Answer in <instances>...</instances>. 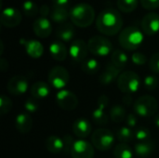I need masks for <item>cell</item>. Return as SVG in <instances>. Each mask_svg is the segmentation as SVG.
<instances>
[{
    "mask_svg": "<svg viewBox=\"0 0 159 158\" xmlns=\"http://www.w3.org/2000/svg\"><path fill=\"white\" fill-rule=\"evenodd\" d=\"M96 27L98 31L104 35H116L123 27L122 15L116 8H105L100 12L97 17Z\"/></svg>",
    "mask_w": 159,
    "mask_h": 158,
    "instance_id": "cell-1",
    "label": "cell"
},
{
    "mask_svg": "<svg viewBox=\"0 0 159 158\" xmlns=\"http://www.w3.org/2000/svg\"><path fill=\"white\" fill-rule=\"evenodd\" d=\"M70 20L72 23L80 28H87L95 20V10L88 3H79L70 10Z\"/></svg>",
    "mask_w": 159,
    "mask_h": 158,
    "instance_id": "cell-2",
    "label": "cell"
},
{
    "mask_svg": "<svg viewBox=\"0 0 159 158\" xmlns=\"http://www.w3.org/2000/svg\"><path fill=\"white\" fill-rule=\"evenodd\" d=\"M143 41V34L136 26H128L123 29L118 37L119 45L129 51L137 49Z\"/></svg>",
    "mask_w": 159,
    "mask_h": 158,
    "instance_id": "cell-3",
    "label": "cell"
},
{
    "mask_svg": "<svg viewBox=\"0 0 159 158\" xmlns=\"http://www.w3.org/2000/svg\"><path fill=\"white\" fill-rule=\"evenodd\" d=\"M158 109L157 101L150 95H143L138 98L133 104L134 113L143 117H151L155 115Z\"/></svg>",
    "mask_w": 159,
    "mask_h": 158,
    "instance_id": "cell-4",
    "label": "cell"
},
{
    "mask_svg": "<svg viewBox=\"0 0 159 158\" xmlns=\"http://www.w3.org/2000/svg\"><path fill=\"white\" fill-rule=\"evenodd\" d=\"M117 87L125 94L134 93L141 87V78L133 71H125L117 78Z\"/></svg>",
    "mask_w": 159,
    "mask_h": 158,
    "instance_id": "cell-5",
    "label": "cell"
},
{
    "mask_svg": "<svg viewBox=\"0 0 159 158\" xmlns=\"http://www.w3.org/2000/svg\"><path fill=\"white\" fill-rule=\"evenodd\" d=\"M91 142L94 148L99 151H108L115 142V136L107 129H98L91 135Z\"/></svg>",
    "mask_w": 159,
    "mask_h": 158,
    "instance_id": "cell-6",
    "label": "cell"
},
{
    "mask_svg": "<svg viewBox=\"0 0 159 158\" xmlns=\"http://www.w3.org/2000/svg\"><path fill=\"white\" fill-rule=\"evenodd\" d=\"M89 51L95 56L104 57L109 55L113 50L112 42L102 35H94L88 41Z\"/></svg>",
    "mask_w": 159,
    "mask_h": 158,
    "instance_id": "cell-7",
    "label": "cell"
},
{
    "mask_svg": "<svg viewBox=\"0 0 159 158\" xmlns=\"http://www.w3.org/2000/svg\"><path fill=\"white\" fill-rule=\"evenodd\" d=\"M48 80L54 88L61 90L69 83V72L62 66H54L48 73Z\"/></svg>",
    "mask_w": 159,
    "mask_h": 158,
    "instance_id": "cell-8",
    "label": "cell"
},
{
    "mask_svg": "<svg viewBox=\"0 0 159 158\" xmlns=\"http://www.w3.org/2000/svg\"><path fill=\"white\" fill-rule=\"evenodd\" d=\"M56 102L60 108L65 111H73L78 105V99L75 93L67 89L59 90L56 94Z\"/></svg>",
    "mask_w": 159,
    "mask_h": 158,
    "instance_id": "cell-9",
    "label": "cell"
},
{
    "mask_svg": "<svg viewBox=\"0 0 159 158\" xmlns=\"http://www.w3.org/2000/svg\"><path fill=\"white\" fill-rule=\"evenodd\" d=\"M94 146L85 140H77L73 146L71 156L72 158H93Z\"/></svg>",
    "mask_w": 159,
    "mask_h": 158,
    "instance_id": "cell-10",
    "label": "cell"
},
{
    "mask_svg": "<svg viewBox=\"0 0 159 158\" xmlns=\"http://www.w3.org/2000/svg\"><path fill=\"white\" fill-rule=\"evenodd\" d=\"M89 52L88 43L82 39H75L71 43L69 48V54L72 60L75 62H83Z\"/></svg>",
    "mask_w": 159,
    "mask_h": 158,
    "instance_id": "cell-11",
    "label": "cell"
},
{
    "mask_svg": "<svg viewBox=\"0 0 159 158\" xmlns=\"http://www.w3.org/2000/svg\"><path fill=\"white\" fill-rule=\"evenodd\" d=\"M0 21L7 28H14L21 21V12L14 7H7L2 11Z\"/></svg>",
    "mask_w": 159,
    "mask_h": 158,
    "instance_id": "cell-12",
    "label": "cell"
},
{
    "mask_svg": "<svg viewBox=\"0 0 159 158\" xmlns=\"http://www.w3.org/2000/svg\"><path fill=\"white\" fill-rule=\"evenodd\" d=\"M29 88V84L27 79L22 75H15L11 77L7 85V91L11 95L20 96L24 94Z\"/></svg>",
    "mask_w": 159,
    "mask_h": 158,
    "instance_id": "cell-13",
    "label": "cell"
},
{
    "mask_svg": "<svg viewBox=\"0 0 159 158\" xmlns=\"http://www.w3.org/2000/svg\"><path fill=\"white\" fill-rule=\"evenodd\" d=\"M142 29L147 35H155L159 31V14L150 12L142 20Z\"/></svg>",
    "mask_w": 159,
    "mask_h": 158,
    "instance_id": "cell-14",
    "label": "cell"
},
{
    "mask_svg": "<svg viewBox=\"0 0 159 158\" xmlns=\"http://www.w3.org/2000/svg\"><path fill=\"white\" fill-rule=\"evenodd\" d=\"M33 30L36 36L40 38H47L52 32V24L47 18L40 17L34 21Z\"/></svg>",
    "mask_w": 159,
    "mask_h": 158,
    "instance_id": "cell-15",
    "label": "cell"
},
{
    "mask_svg": "<svg viewBox=\"0 0 159 158\" xmlns=\"http://www.w3.org/2000/svg\"><path fill=\"white\" fill-rule=\"evenodd\" d=\"M91 132V124L86 118H78L73 124V133L79 140H83L89 136Z\"/></svg>",
    "mask_w": 159,
    "mask_h": 158,
    "instance_id": "cell-16",
    "label": "cell"
},
{
    "mask_svg": "<svg viewBox=\"0 0 159 158\" xmlns=\"http://www.w3.org/2000/svg\"><path fill=\"white\" fill-rule=\"evenodd\" d=\"M120 70L116 68L112 62L108 63L105 67V70L99 76V82L102 86H108L112 84L118 76L120 75Z\"/></svg>",
    "mask_w": 159,
    "mask_h": 158,
    "instance_id": "cell-17",
    "label": "cell"
},
{
    "mask_svg": "<svg viewBox=\"0 0 159 158\" xmlns=\"http://www.w3.org/2000/svg\"><path fill=\"white\" fill-rule=\"evenodd\" d=\"M15 128L16 129L23 134L31 131L33 128V119L30 114L28 113H20L17 115L15 119Z\"/></svg>",
    "mask_w": 159,
    "mask_h": 158,
    "instance_id": "cell-18",
    "label": "cell"
},
{
    "mask_svg": "<svg viewBox=\"0 0 159 158\" xmlns=\"http://www.w3.org/2000/svg\"><path fill=\"white\" fill-rule=\"evenodd\" d=\"M75 35V30L73 23L65 22L61 24L56 31V36L63 41V42H70L74 39Z\"/></svg>",
    "mask_w": 159,
    "mask_h": 158,
    "instance_id": "cell-19",
    "label": "cell"
},
{
    "mask_svg": "<svg viewBox=\"0 0 159 158\" xmlns=\"http://www.w3.org/2000/svg\"><path fill=\"white\" fill-rule=\"evenodd\" d=\"M49 53L51 57L57 61H63L68 55L66 46L61 41H54L49 46Z\"/></svg>",
    "mask_w": 159,
    "mask_h": 158,
    "instance_id": "cell-20",
    "label": "cell"
},
{
    "mask_svg": "<svg viewBox=\"0 0 159 158\" xmlns=\"http://www.w3.org/2000/svg\"><path fill=\"white\" fill-rule=\"evenodd\" d=\"M155 144L151 140L137 142L134 146V153L139 158H148L154 152Z\"/></svg>",
    "mask_w": 159,
    "mask_h": 158,
    "instance_id": "cell-21",
    "label": "cell"
},
{
    "mask_svg": "<svg viewBox=\"0 0 159 158\" xmlns=\"http://www.w3.org/2000/svg\"><path fill=\"white\" fill-rule=\"evenodd\" d=\"M30 93H31L32 97L35 98L36 100L45 99L49 95L50 88L47 83H45L43 81H37L31 86Z\"/></svg>",
    "mask_w": 159,
    "mask_h": 158,
    "instance_id": "cell-22",
    "label": "cell"
},
{
    "mask_svg": "<svg viewBox=\"0 0 159 158\" xmlns=\"http://www.w3.org/2000/svg\"><path fill=\"white\" fill-rule=\"evenodd\" d=\"M23 45L25 47L26 53L33 59H38L44 53V47L37 40H23Z\"/></svg>",
    "mask_w": 159,
    "mask_h": 158,
    "instance_id": "cell-23",
    "label": "cell"
},
{
    "mask_svg": "<svg viewBox=\"0 0 159 158\" xmlns=\"http://www.w3.org/2000/svg\"><path fill=\"white\" fill-rule=\"evenodd\" d=\"M45 147L51 154H59L63 152V141L56 135H50L45 141Z\"/></svg>",
    "mask_w": 159,
    "mask_h": 158,
    "instance_id": "cell-24",
    "label": "cell"
},
{
    "mask_svg": "<svg viewBox=\"0 0 159 158\" xmlns=\"http://www.w3.org/2000/svg\"><path fill=\"white\" fill-rule=\"evenodd\" d=\"M129 58L128 55L121 49H116L112 52L111 55V62L118 68L120 71H122L128 64Z\"/></svg>",
    "mask_w": 159,
    "mask_h": 158,
    "instance_id": "cell-25",
    "label": "cell"
},
{
    "mask_svg": "<svg viewBox=\"0 0 159 158\" xmlns=\"http://www.w3.org/2000/svg\"><path fill=\"white\" fill-rule=\"evenodd\" d=\"M49 18L52 21L56 23H65L67 20L70 18V11L67 8L63 7H53L52 11L50 12Z\"/></svg>",
    "mask_w": 159,
    "mask_h": 158,
    "instance_id": "cell-26",
    "label": "cell"
},
{
    "mask_svg": "<svg viewBox=\"0 0 159 158\" xmlns=\"http://www.w3.org/2000/svg\"><path fill=\"white\" fill-rule=\"evenodd\" d=\"M115 158H133V150L128 143L120 142L114 149Z\"/></svg>",
    "mask_w": 159,
    "mask_h": 158,
    "instance_id": "cell-27",
    "label": "cell"
},
{
    "mask_svg": "<svg viewBox=\"0 0 159 158\" xmlns=\"http://www.w3.org/2000/svg\"><path fill=\"white\" fill-rule=\"evenodd\" d=\"M127 112L124 106L119 104H115L110 109V117L113 122L115 123H121L124 120H126L127 117Z\"/></svg>",
    "mask_w": 159,
    "mask_h": 158,
    "instance_id": "cell-28",
    "label": "cell"
},
{
    "mask_svg": "<svg viewBox=\"0 0 159 158\" xmlns=\"http://www.w3.org/2000/svg\"><path fill=\"white\" fill-rule=\"evenodd\" d=\"M100 63L95 59H86L81 63V69L87 74H95L100 70Z\"/></svg>",
    "mask_w": 159,
    "mask_h": 158,
    "instance_id": "cell-29",
    "label": "cell"
},
{
    "mask_svg": "<svg viewBox=\"0 0 159 158\" xmlns=\"http://www.w3.org/2000/svg\"><path fill=\"white\" fill-rule=\"evenodd\" d=\"M92 120L94 121V123L96 125L99 126H105L108 123L109 117L107 115V114L104 111V108L98 106V108H96L93 112H92Z\"/></svg>",
    "mask_w": 159,
    "mask_h": 158,
    "instance_id": "cell-30",
    "label": "cell"
},
{
    "mask_svg": "<svg viewBox=\"0 0 159 158\" xmlns=\"http://www.w3.org/2000/svg\"><path fill=\"white\" fill-rule=\"evenodd\" d=\"M117 139L123 143H128L135 138L134 130L129 127H121L117 130Z\"/></svg>",
    "mask_w": 159,
    "mask_h": 158,
    "instance_id": "cell-31",
    "label": "cell"
},
{
    "mask_svg": "<svg viewBox=\"0 0 159 158\" xmlns=\"http://www.w3.org/2000/svg\"><path fill=\"white\" fill-rule=\"evenodd\" d=\"M116 5L120 11L124 13H130L137 8L139 0H117Z\"/></svg>",
    "mask_w": 159,
    "mask_h": 158,
    "instance_id": "cell-32",
    "label": "cell"
},
{
    "mask_svg": "<svg viewBox=\"0 0 159 158\" xmlns=\"http://www.w3.org/2000/svg\"><path fill=\"white\" fill-rule=\"evenodd\" d=\"M22 12L27 17H34L39 13V8L34 2L27 0L22 4Z\"/></svg>",
    "mask_w": 159,
    "mask_h": 158,
    "instance_id": "cell-33",
    "label": "cell"
},
{
    "mask_svg": "<svg viewBox=\"0 0 159 158\" xmlns=\"http://www.w3.org/2000/svg\"><path fill=\"white\" fill-rule=\"evenodd\" d=\"M12 108V102L6 95H1L0 97V114L1 115H5L10 112Z\"/></svg>",
    "mask_w": 159,
    "mask_h": 158,
    "instance_id": "cell-34",
    "label": "cell"
},
{
    "mask_svg": "<svg viewBox=\"0 0 159 158\" xmlns=\"http://www.w3.org/2000/svg\"><path fill=\"white\" fill-rule=\"evenodd\" d=\"M135 138L138 142H143V141H148L150 140L151 137V131L145 128V127H140L137 128L135 130Z\"/></svg>",
    "mask_w": 159,
    "mask_h": 158,
    "instance_id": "cell-35",
    "label": "cell"
},
{
    "mask_svg": "<svg viewBox=\"0 0 159 158\" xmlns=\"http://www.w3.org/2000/svg\"><path fill=\"white\" fill-rule=\"evenodd\" d=\"M143 85L145 88L149 91H154L158 86V79L154 74H148L144 77Z\"/></svg>",
    "mask_w": 159,
    "mask_h": 158,
    "instance_id": "cell-36",
    "label": "cell"
},
{
    "mask_svg": "<svg viewBox=\"0 0 159 158\" xmlns=\"http://www.w3.org/2000/svg\"><path fill=\"white\" fill-rule=\"evenodd\" d=\"M39 108V103H38V100H36L34 97L28 98L24 103V109L26 110V113L28 114H33L35 113Z\"/></svg>",
    "mask_w": 159,
    "mask_h": 158,
    "instance_id": "cell-37",
    "label": "cell"
},
{
    "mask_svg": "<svg viewBox=\"0 0 159 158\" xmlns=\"http://www.w3.org/2000/svg\"><path fill=\"white\" fill-rule=\"evenodd\" d=\"M62 141H63V153L64 154H70L71 155V152H72V149H73V146L75 144V140H74V137L72 135H65L63 138H62Z\"/></svg>",
    "mask_w": 159,
    "mask_h": 158,
    "instance_id": "cell-38",
    "label": "cell"
},
{
    "mask_svg": "<svg viewBox=\"0 0 159 158\" xmlns=\"http://www.w3.org/2000/svg\"><path fill=\"white\" fill-rule=\"evenodd\" d=\"M131 61L136 65H144L147 62L146 56L142 52H134L131 56Z\"/></svg>",
    "mask_w": 159,
    "mask_h": 158,
    "instance_id": "cell-39",
    "label": "cell"
},
{
    "mask_svg": "<svg viewBox=\"0 0 159 158\" xmlns=\"http://www.w3.org/2000/svg\"><path fill=\"white\" fill-rule=\"evenodd\" d=\"M149 67L152 72L159 74V52L154 53L149 61Z\"/></svg>",
    "mask_w": 159,
    "mask_h": 158,
    "instance_id": "cell-40",
    "label": "cell"
},
{
    "mask_svg": "<svg viewBox=\"0 0 159 158\" xmlns=\"http://www.w3.org/2000/svg\"><path fill=\"white\" fill-rule=\"evenodd\" d=\"M143 7L148 10H154L159 7V0H140Z\"/></svg>",
    "mask_w": 159,
    "mask_h": 158,
    "instance_id": "cell-41",
    "label": "cell"
},
{
    "mask_svg": "<svg viewBox=\"0 0 159 158\" xmlns=\"http://www.w3.org/2000/svg\"><path fill=\"white\" fill-rule=\"evenodd\" d=\"M137 122H138V119H137V115L136 114H133V113L128 114V115L126 117V124L128 125V127L132 129V128L136 127Z\"/></svg>",
    "mask_w": 159,
    "mask_h": 158,
    "instance_id": "cell-42",
    "label": "cell"
},
{
    "mask_svg": "<svg viewBox=\"0 0 159 158\" xmlns=\"http://www.w3.org/2000/svg\"><path fill=\"white\" fill-rule=\"evenodd\" d=\"M109 104V99L106 95H102L99 97L98 101H97V105L100 106V107H102V108H106L107 105Z\"/></svg>",
    "mask_w": 159,
    "mask_h": 158,
    "instance_id": "cell-43",
    "label": "cell"
},
{
    "mask_svg": "<svg viewBox=\"0 0 159 158\" xmlns=\"http://www.w3.org/2000/svg\"><path fill=\"white\" fill-rule=\"evenodd\" d=\"M53 7H63L67 8L69 5V0H51Z\"/></svg>",
    "mask_w": 159,
    "mask_h": 158,
    "instance_id": "cell-44",
    "label": "cell"
},
{
    "mask_svg": "<svg viewBox=\"0 0 159 158\" xmlns=\"http://www.w3.org/2000/svg\"><path fill=\"white\" fill-rule=\"evenodd\" d=\"M39 14L43 18H47V16L50 15V8L48 5H42L39 7Z\"/></svg>",
    "mask_w": 159,
    "mask_h": 158,
    "instance_id": "cell-45",
    "label": "cell"
},
{
    "mask_svg": "<svg viewBox=\"0 0 159 158\" xmlns=\"http://www.w3.org/2000/svg\"><path fill=\"white\" fill-rule=\"evenodd\" d=\"M122 102H123V104L125 106H130V105H132V103H133V98H132L131 94H125L123 96Z\"/></svg>",
    "mask_w": 159,
    "mask_h": 158,
    "instance_id": "cell-46",
    "label": "cell"
},
{
    "mask_svg": "<svg viewBox=\"0 0 159 158\" xmlns=\"http://www.w3.org/2000/svg\"><path fill=\"white\" fill-rule=\"evenodd\" d=\"M8 69V62L6 59L2 58L0 60V70L2 72H6Z\"/></svg>",
    "mask_w": 159,
    "mask_h": 158,
    "instance_id": "cell-47",
    "label": "cell"
},
{
    "mask_svg": "<svg viewBox=\"0 0 159 158\" xmlns=\"http://www.w3.org/2000/svg\"><path fill=\"white\" fill-rule=\"evenodd\" d=\"M155 124L159 128V113L156 115V117H155Z\"/></svg>",
    "mask_w": 159,
    "mask_h": 158,
    "instance_id": "cell-48",
    "label": "cell"
},
{
    "mask_svg": "<svg viewBox=\"0 0 159 158\" xmlns=\"http://www.w3.org/2000/svg\"><path fill=\"white\" fill-rule=\"evenodd\" d=\"M0 44H1V51H0V54H3V49H4V45H3V42L1 41V42H0Z\"/></svg>",
    "mask_w": 159,
    "mask_h": 158,
    "instance_id": "cell-49",
    "label": "cell"
}]
</instances>
